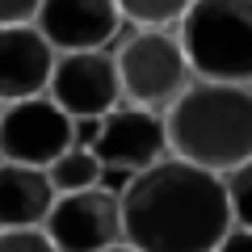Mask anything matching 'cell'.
<instances>
[{
  "mask_svg": "<svg viewBox=\"0 0 252 252\" xmlns=\"http://www.w3.org/2000/svg\"><path fill=\"white\" fill-rule=\"evenodd\" d=\"M168 156L227 177L252 160V89L193 80L164 114Z\"/></svg>",
  "mask_w": 252,
  "mask_h": 252,
  "instance_id": "obj_2",
  "label": "cell"
},
{
  "mask_svg": "<svg viewBox=\"0 0 252 252\" xmlns=\"http://www.w3.org/2000/svg\"><path fill=\"white\" fill-rule=\"evenodd\" d=\"M51 206H55V189L46 181V168L0 164V231L42 227Z\"/></svg>",
  "mask_w": 252,
  "mask_h": 252,
  "instance_id": "obj_11",
  "label": "cell"
},
{
  "mask_svg": "<svg viewBox=\"0 0 252 252\" xmlns=\"http://www.w3.org/2000/svg\"><path fill=\"white\" fill-rule=\"evenodd\" d=\"M0 114H4V105H0Z\"/></svg>",
  "mask_w": 252,
  "mask_h": 252,
  "instance_id": "obj_20",
  "label": "cell"
},
{
  "mask_svg": "<svg viewBox=\"0 0 252 252\" xmlns=\"http://www.w3.org/2000/svg\"><path fill=\"white\" fill-rule=\"evenodd\" d=\"M38 21V0H0V30H21Z\"/></svg>",
  "mask_w": 252,
  "mask_h": 252,
  "instance_id": "obj_16",
  "label": "cell"
},
{
  "mask_svg": "<svg viewBox=\"0 0 252 252\" xmlns=\"http://www.w3.org/2000/svg\"><path fill=\"white\" fill-rule=\"evenodd\" d=\"M46 97L72 118H105L109 109L122 105V84H118L114 51H93V55H59L55 59Z\"/></svg>",
  "mask_w": 252,
  "mask_h": 252,
  "instance_id": "obj_9",
  "label": "cell"
},
{
  "mask_svg": "<svg viewBox=\"0 0 252 252\" xmlns=\"http://www.w3.org/2000/svg\"><path fill=\"white\" fill-rule=\"evenodd\" d=\"M223 189H227V206H231V223L252 231V160L240 164L235 172H227Z\"/></svg>",
  "mask_w": 252,
  "mask_h": 252,
  "instance_id": "obj_14",
  "label": "cell"
},
{
  "mask_svg": "<svg viewBox=\"0 0 252 252\" xmlns=\"http://www.w3.org/2000/svg\"><path fill=\"white\" fill-rule=\"evenodd\" d=\"M118 13L130 34H177L185 0H118Z\"/></svg>",
  "mask_w": 252,
  "mask_h": 252,
  "instance_id": "obj_12",
  "label": "cell"
},
{
  "mask_svg": "<svg viewBox=\"0 0 252 252\" xmlns=\"http://www.w3.org/2000/svg\"><path fill=\"white\" fill-rule=\"evenodd\" d=\"M114 67H118V84H122L126 105H139L160 118L193 84V72L185 63L177 34H130L126 30L114 51Z\"/></svg>",
  "mask_w": 252,
  "mask_h": 252,
  "instance_id": "obj_4",
  "label": "cell"
},
{
  "mask_svg": "<svg viewBox=\"0 0 252 252\" xmlns=\"http://www.w3.org/2000/svg\"><path fill=\"white\" fill-rule=\"evenodd\" d=\"M34 30L59 55H93L109 51L126 34L118 0H42Z\"/></svg>",
  "mask_w": 252,
  "mask_h": 252,
  "instance_id": "obj_6",
  "label": "cell"
},
{
  "mask_svg": "<svg viewBox=\"0 0 252 252\" xmlns=\"http://www.w3.org/2000/svg\"><path fill=\"white\" fill-rule=\"evenodd\" d=\"M63 152H72V118L46 93L17 101V105H4V114H0V156H4V164L51 168Z\"/></svg>",
  "mask_w": 252,
  "mask_h": 252,
  "instance_id": "obj_5",
  "label": "cell"
},
{
  "mask_svg": "<svg viewBox=\"0 0 252 252\" xmlns=\"http://www.w3.org/2000/svg\"><path fill=\"white\" fill-rule=\"evenodd\" d=\"M0 164H4V156H0Z\"/></svg>",
  "mask_w": 252,
  "mask_h": 252,
  "instance_id": "obj_19",
  "label": "cell"
},
{
  "mask_svg": "<svg viewBox=\"0 0 252 252\" xmlns=\"http://www.w3.org/2000/svg\"><path fill=\"white\" fill-rule=\"evenodd\" d=\"M93 160L101 168L118 172H143L152 164L168 160V135H164V118L147 114L139 105H118L105 118H97V139H93Z\"/></svg>",
  "mask_w": 252,
  "mask_h": 252,
  "instance_id": "obj_8",
  "label": "cell"
},
{
  "mask_svg": "<svg viewBox=\"0 0 252 252\" xmlns=\"http://www.w3.org/2000/svg\"><path fill=\"white\" fill-rule=\"evenodd\" d=\"M46 181H51L55 198H63V193H84V189L101 185V164L93 160V152L72 147V152H63L59 160L46 168Z\"/></svg>",
  "mask_w": 252,
  "mask_h": 252,
  "instance_id": "obj_13",
  "label": "cell"
},
{
  "mask_svg": "<svg viewBox=\"0 0 252 252\" xmlns=\"http://www.w3.org/2000/svg\"><path fill=\"white\" fill-rule=\"evenodd\" d=\"M122 244L135 252H215L231 231L223 177L185 160H160L122 189Z\"/></svg>",
  "mask_w": 252,
  "mask_h": 252,
  "instance_id": "obj_1",
  "label": "cell"
},
{
  "mask_svg": "<svg viewBox=\"0 0 252 252\" xmlns=\"http://www.w3.org/2000/svg\"><path fill=\"white\" fill-rule=\"evenodd\" d=\"M55 72V51L34 26L0 30V105L42 97Z\"/></svg>",
  "mask_w": 252,
  "mask_h": 252,
  "instance_id": "obj_10",
  "label": "cell"
},
{
  "mask_svg": "<svg viewBox=\"0 0 252 252\" xmlns=\"http://www.w3.org/2000/svg\"><path fill=\"white\" fill-rule=\"evenodd\" d=\"M0 252H55L42 227H17V231H0Z\"/></svg>",
  "mask_w": 252,
  "mask_h": 252,
  "instance_id": "obj_15",
  "label": "cell"
},
{
  "mask_svg": "<svg viewBox=\"0 0 252 252\" xmlns=\"http://www.w3.org/2000/svg\"><path fill=\"white\" fill-rule=\"evenodd\" d=\"M105 252H135V248H126V244H118V248H105Z\"/></svg>",
  "mask_w": 252,
  "mask_h": 252,
  "instance_id": "obj_18",
  "label": "cell"
},
{
  "mask_svg": "<svg viewBox=\"0 0 252 252\" xmlns=\"http://www.w3.org/2000/svg\"><path fill=\"white\" fill-rule=\"evenodd\" d=\"M193 80L252 89V0H193L177 26Z\"/></svg>",
  "mask_w": 252,
  "mask_h": 252,
  "instance_id": "obj_3",
  "label": "cell"
},
{
  "mask_svg": "<svg viewBox=\"0 0 252 252\" xmlns=\"http://www.w3.org/2000/svg\"><path fill=\"white\" fill-rule=\"evenodd\" d=\"M215 252H252V231L248 227H231V231L219 240Z\"/></svg>",
  "mask_w": 252,
  "mask_h": 252,
  "instance_id": "obj_17",
  "label": "cell"
},
{
  "mask_svg": "<svg viewBox=\"0 0 252 252\" xmlns=\"http://www.w3.org/2000/svg\"><path fill=\"white\" fill-rule=\"evenodd\" d=\"M42 231L55 252H105L122 244V206L105 189L63 193L55 198Z\"/></svg>",
  "mask_w": 252,
  "mask_h": 252,
  "instance_id": "obj_7",
  "label": "cell"
}]
</instances>
